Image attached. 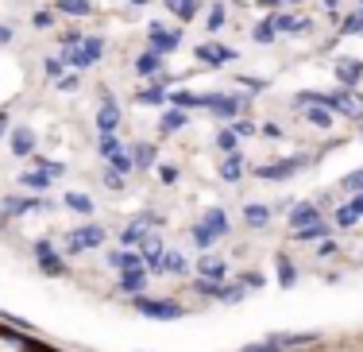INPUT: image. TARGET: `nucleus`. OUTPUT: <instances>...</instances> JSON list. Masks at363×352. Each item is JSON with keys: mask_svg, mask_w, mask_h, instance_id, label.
<instances>
[{"mask_svg": "<svg viewBox=\"0 0 363 352\" xmlns=\"http://www.w3.org/2000/svg\"><path fill=\"white\" fill-rule=\"evenodd\" d=\"M62 244H66V252H70V255L97 252V248L105 244V229H101L97 221H85V225H77V229H70V233L62 236Z\"/></svg>", "mask_w": 363, "mask_h": 352, "instance_id": "f257e3e1", "label": "nucleus"}, {"mask_svg": "<svg viewBox=\"0 0 363 352\" xmlns=\"http://www.w3.org/2000/svg\"><path fill=\"white\" fill-rule=\"evenodd\" d=\"M317 333H271V337L255 341V345H244L240 352H294L301 345H313Z\"/></svg>", "mask_w": 363, "mask_h": 352, "instance_id": "f03ea898", "label": "nucleus"}, {"mask_svg": "<svg viewBox=\"0 0 363 352\" xmlns=\"http://www.w3.org/2000/svg\"><path fill=\"white\" fill-rule=\"evenodd\" d=\"M189 233H194V240H197L201 248H213L224 233H228V213H224V209H209V213L201 217V225H194Z\"/></svg>", "mask_w": 363, "mask_h": 352, "instance_id": "7ed1b4c3", "label": "nucleus"}, {"mask_svg": "<svg viewBox=\"0 0 363 352\" xmlns=\"http://www.w3.org/2000/svg\"><path fill=\"white\" fill-rule=\"evenodd\" d=\"M101 55H105V39L89 35V39H82V47L66 50V66H74V70H89V66L101 62Z\"/></svg>", "mask_w": 363, "mask_h": 352, "instance_id": "20e7f679", "label": "nucleus"}, {"mask_svg": "<svg viewBox=\"0 0 363 352\" xmlns=\"http://www.w3.org/2000/svg\"><path fill=\"white\" fill-rule=\"evenodd\" d=\"M135 310H143L155 321H174V317L186 314V306H178L174 298H135Z\"/></svg>", "mask_w": 363, "mask_h": 352, "instance_id": "39448f33", "label": "nucleus"}, {"mask_svg": "<svg viewBox=\"0 0 363 352\" xmlns=\"http://www.w3.org/2000/svg\"><path fill=\"white\" fill-rule=\"evenodd\" d=\"M205 109L220 120H236L240 113H247V101L244 97H232V93H205Z\"/></svg>", "mask_w": 363, "mask_h": 352, "instance_id": "423d86ee", "label": "nucleus"}, {"mask_svg": "<svg viewBox=\"0 0 363 352\" xmlns=\"http://www.w3.org/2000/svg\"><path fill=\"white\" fill-rule=\"evenodd\" d=\"M301 167H306V159L294 155V159H286V163H263V167H255V175L263 178V182H282V178H294Z\"/></svg>", "mask_w": 363, "mask_h": 352, "instance_id": "0eeeda50", "label": "nucleus"}, {"mask_svg": "<svg viewBox=\"0 0 363 352\" xmlns=\"http://www.w3.org/2000/svg\"><path fill=\"white\" fill-rule=\"evenodd\" d=\"M147 39H151V50H159V55H170L174 47H182V31H170L167 23H159V20H151Z\"/></svg>", "mask_w": 363, "mask_h": 352, "instance_id": "6e6552de", "label": "nucleus"}, {"mask_svg": "<svg viewBox=\"0 0 363 352\" xmlns=\"http://www.w3.org/2000/svg\"><path fill=\"white\" fill-rule=\"evenodd\" d=\"M162 255H167L162 236H143L140 240V260H143L147 271H162Z\"/></svg>", "mask_w": 363, "mask_h": 352, "instance_id": "1a4fd4ad", "label": "nucleus"}, {"mask_svg": "<svg viewBox=\"0 0 363 352\" xmlns=\"http://www.w3.org/2000/svg\"><path fill=\"white\" fill-rule=\"evenodd\" d=\"M333 74H336V82H340V85L356 89V85L363 82V62H359V58H336Z\"/></svg>", "mask_w": 363, "mask_h": 352, "instance_id": "9d476101", "label": "nucleus"}, {"mask_svg": "<svg viewBox=\"0 0 363 352\" xmlns=\"http://www.w3.org/2000/svg\"><path fill=\"white\" fill-rule=\"evenodd\" d=\"M35 260H39L43 275H66V263H62V255H55L50 240H39L35 244Z\"/></svg>", "mask_w": 363, "mask_h": 352, "instance_id": "9b49d317", "label": "nucleus"}, {"mask_svg": "<svg viewBox=\"0 0 363 352\" xmlns=\"http://www.w3.org/2000/svg\"><path fill=\"white\" fill-rule=\"evenodd\" d=\"M313 221H321V205H317V202H298V205H290V233H294V229L313 225Z\"/></svg>", "mask_w": 363, "mask_h": 352, "instance_id": "f8f14e48", "label": "nucleus"}, {"mask_svg": "<svg viewBox=\"0 0 363 352\" xmlns=\"http://www.w3.org/2000/svg\"><path fill=\"white\" fill-rule=\"evenodd\" d=\"M217 175L224 178V182H240V178L247 175V163H244V155L240 151H228L220 163H217Z\"/></svg>", "mask_w": 363, "mask_h": 352, "instance_id": "ddd939ff", "label": "nucleus"}, {"mask_svg": "<svg viewBox=\"0 0 363 352\" xmlns=\"http://www.w3.org/2000/svg\"><path fill=\"white\" fill-rule=\"evenodd\" d=\"M147 275H151V271H147V268H132V271H120V295H143V290H147Z\"/></svg>", "mask_w": 363, "mask_h": 352, "instance_id": "4468645a", "label": "nucleus"}, {"mask_svg": "<svg viewBox=\"0 0 363 352\" xmlns=\"http://www.w3.org/2000/svg\"><path fill=\"white\" fill-rule=\"evenodd\" d=\"M197 271H201V279H213V282H224V279H228V263H224L220 255H213V252L201 255Z\"/></svg>", "mask_w": 363, "mask_h": 352, "instance_id": "2eb2a0df", "label": "nucleus"}, {"mask_svg": "<svg viewBox=\"0 0 363 352\" xmlns=\"http://www.w3.org/2000/svg\"><path fill=\"white\" fill-rule=\"evenodd\" d=\"M135 74H140V78H159V74H162V55H159V50L147 47L143 55L135 58Z\"/></svg>", "mask_w": 363, "mask_h": 352, "instance_id": "dca6fc26", "label": "nucleus"}, {"mask_svg": "<svg viewBox=\"0 0 363 352\" xmlns=\"http://www.w3.org/2000/svg\"><path fill=\"white\" fill-rule=\"evenodd\" d=\"M31 209H47L43 202H35V197H4V205H0V213L4 217H20V213H31Z\"/></svg>", "mask_w": 363, "mask_h": 352, "instance_id": "f3484780", "label": "nucleus"}, {"mask_svg": "<svg viewBox=\"0 0 363 352\" xmlns=\"http://www.w3.org/2000/svg\"><path fill=\"white\" fill-rule=\"evenodd\" d=\"M197 58H201V62H232V58H236V50L232 47H220V43H201V47H197Z\"/></svg>", "mask_w": 363, "mask_h": 352, "instance_id": "a211bd4d", "label": "nucleus"}, {"mask_svg": "<svg viewBox=\"0 0 363 352\" xmlns=\"http://www.w3.org/2000/svg\"><path fill=\"white\" fill-rule=\"evenodd\" d=\"M12 151H16V159L35 155V132H31V128H16L12 132Z\"/></svg>", "mask_w": 363, "mask_h": 352, "instance_id": "6ab92c4d", "label": "nucleus"}, {"mask_svg": "<svg viewBox=\"0 0 363 352\" xmlns=\"http://www.w3.org/2000/svg\"><path fill=\"white\" fill-rule=\"evenodd\" d=\"M120 128V109H116V101H112V105H101L97 109V132L101 136H112Z\"/></svg>", "mask_w": 363, "mask_h": 352, "instance_id": "aec40b11", "label": "nucleus"}, {"mask_svg": "<svg viewBox=\"0 0 363 352\" xmlns=\"http://www.w3.org/2000/svg\"><path fill=\"white\" fill-rule=\"evenodd\" d=\"M105 159H108V167H112V170H120V175H132V170H135L132 148H124V143H120V148H112Z\"/></svg>", "mask_w": 363, "mask_h": 352, "instance_id": "412c9836", "label": "nucleus"}, {"mask_svg": "<svg viewBox=\"0 0 363 352\" xmlns=\"http://www.w3.org/2000/svg\"><path fill=\"white\" fill-rule=\"evenodd\" d=\"M162 4H167V12L178 16L182 23H189L197 12H201V0H162Z\"/></svg>", "mask_w": 363, "mask_h": 352, "instance_id": "4be33fe9", "label": "nucleus"}, {"mask_svg": "<svg viewBox=\"0 0 363 352\" xmlns=\"http://www.w3.org/2000/svg\"><path fill=\"white\" fill-rule=\"evenodd\" d=\"M271 205H244V225L247 229H267L271 225Z\"/></svg>", "mask_w": 363, "mask_h": 352, "instance_id": "5701e85b", "label": "nucleus"}, {"mask_svg": "<svg viewBox=\"0 0 363 352\" xmlns=\"http://www.w3.org/2000/svg\"><path fill=\"white\" fill-rule=\"evenodd\" d=\"M167 101H170L174 109H205V93H189V89L167 93Z\"/></svg>", "mask_w": 363, "mask_h": 352, "instance_id": "b1692460", "label": "nucleus"}, {"mask_svg": "<svg viewBox=\"0 0 363 352\" xmlns=\"http://www.w3.org/2000/svg\"><path fill=\"white\" fill-rule=\"evenodd\" d=\"M55 12H58V16H74V20H82V16L93 12V0H55Z\"/></svg>", "mask_w": 363, "mask_h": 352, "instance_id": "393cba45", "label": "nucleus"}, {"mask_svg": "<svg viewBox=\"0 0 363 352\" xmlns=\"http://www.w3.org/2000/svg\"><path fill=\"white\" fill-rule=\"evenodd\" d=\"M135 101H140V105H162V101H167V85H162V78H155L151 85H143V89L135 93Z\"/></svg>", "mask_w": 363, "mask_h": 352, "instance_id": "a878e982", "label": "nucleus"}, {"mask_svg": "<svg viewBox=\"0 0 363 352\" xmlns=\"http://www.w3.org/2000/svg\"><path fill=\"white\" fill-rule=\"evenodd\" d=\"M333 116H336V113H328L325 105H306V124L321 128V132H328V128H333Z\"/></svg>", "mask_w": 363, "mask_h": 352, "instance_id": "bb28decb", "label": "nucleus"}, {"mask_svg": "<svg viewBox=\"0 0 363 352\" xmlns=\"http://www.w3.org/2000/svg\"><path fill=\"white\" fill-rule=\"evenodd\" d=\"M224 20H228L224 4H220V0H213V4H209V12H205V31H209V35H217V31L224 28Z\"/></svg>", "mask_w": 363, "mask_h": 352, "instance_id": "cd10ccee", "label": "nucleus"}, {"mask_svg": "<svg viewBox=\"0 0 363 352\" xmlns=\"http://www.w3.org/2000/svg\"><path fill=\"white\" fill-rule=\"evenodd\" d=\"M108 260V268H116V271H132V268H143V260L135 252H108L105 255Z\"/></svg>", "mask_w": 363, "mask_h": 352, "instance_id": "c85d7f7f", "label": "nucleus"}, {"mask_svg": "<svg viewBox=\"0 0 363 352\" xmlns=\"http://www.w3.org/2000/svg\"><path fill=\"white\" fill-rule=\"evenodd\" d=\"M328 233V221H313V225H306V229H294V240H301V244H309V240H325Z\"/></svg>", "mask_w": 363, "mask_h": 352, "instance_id": "c756f323", "label": "nucleus"}, {"mask_svg": "<svg viewBox=\"0 0 363 352\" xmlns=\"http://www.w3.org/2000/svg\"><path fill=\"white\" fill-rule=\"evenodd\" d=\"M132 159H135V167H155V163H159V148H155V143H135Z\"/></svg>", "mask_w": 363, "mask_h": 352, "instance_id": "7c9ffc66", "label": "nucleus"}, {"mask_svg": "<svg viewBox=\"0 0 363 352\" xmlns=\"http://www.w3.org/2000/svg\"><path fill=\"white\" fill-rule=\"evenodd\" d=\"M274 35H282V16H271V20H263V23L255 28V39H259V43H271Z\"/></svg>", "mask_w": 363, "mask_h": 352, "instance_id": "2f4dec72", "label": "nucleus"}, {"mask_svg": "<svg viewBox=\"0 0 363 352\" xmlns=\"http://www.w3.org/2000/svg\"><path fill=\"white\" fill-rule=\"evenodd\" d=\"M186 124H189V113H186V109H170V113L162 116V124H159V128L170 136V132H178V128H186Z\"/></svg>", "mask_w": 363, "mask_h": 352, "instance_id": "473e14b6", "label": "nucleus"}, {"mask_svg": "<svg viewBox=\"0 0 363 352\" xmlns=\"http://www.w3.org/2000/svg\"><path fill=\"white\" fill-rule=\"evenodd\" d=\"M274 268H279V287H294L298 282V271H294V263L286 255H274Z\"/></svg>", "mask_w": 363, "mask_h": 352, "instance_id": "72a5a7b5", "label": "nucleus"}, {"mask_svg": "<svg viewBox=\"0 0 363 352\" xmlns=\"http://www.w3.org/2000/svg\"><path fill=\"white\" fill-rule=\"evenodd\" d=\"M162 271H170V275H186L189 271V260L182 252H167L162 255Z\"/></svg>", "mask_w": 363, "mask_h": 352, "instance_id": "f704fd0d", "label": "nucleus"}, {"mask_svg": "<svg viewBox=\"0 0 363 352\" xmlns=\"http://www.w3.org/2000/svg\"><path fill=\"white\" fill-rule=\"evenodd\" d=\"M43 74L58 82L66 74V55H47V58H43Z\"/></svg>", "mask_w": 363, "mask_h": 352, "instance_id": "c9c22d12", "label": "nucleus"}, {"mask_svg": "<svg viewBox=\"0 0 363 352\" xmlns=\"http://www.w3.org/2000/svg\"><path fill=\"white\" fill-rule=\"evenodd\" d=\"M20 186H31V190H47V186H50V175H43V170H23V175H20Z\"/></svg>", "mask_w": 363, "mask_h": 352, "instance_id": "e433bc0d", "label": "nucleus"}, {"mask_svg": "<svg viewBox=\"0 0 363 352\" xmlns=\"http://www.w3.org/2000/svg\"><path fill=\"white\" fill-rule=\"evenodd\" d=\"M236 140H240V136L232 132V128H220V132L213 136V148H220L224 155H228V151H236Z\"/></svg>", "mask_w": 363, "mask_h": 352, "instance_id": "4c0bfd02", "label": "nucleus"}, {"mask_svg": "<svg viewBox=\"0 0 363 352\" xmlns=\"http://www.w3.org/2000/svg\"><path fill=\"white\" fill-rule=\"evenodd\" d=\"M344 35H363V8H356V12H348L344 16Z\"/></svg>", "mask_w": 363, "mask_h": 352, "instance_id": "58836bf2", "label": "nucleus"}, {"mask_svg": "<svg viewBox=\"0 0 363 352\" xmlns=\"http://www.w3.org/2000/svg\"><path fill=\"white\" fill-rule=\"evenodd\" d=\"M228 128H232V132L240 136V140H252V136L259 132V128H255V120H247V116H236V120H232Z\"/></svg>", "mask_w": 363, "mask_h": 352, "instance_id": "ea45409f", "label": "nucleus"}, {"mask_svg": "<svg viewBox=\"0 0 363 352\" xmlns=\"http://www.w3.org/2000/svg\"><path fill=\"white\" fill-rule=\"evenodd\" d=\"M356 217H359V213H356V209H352V202H348V205H340V209H336V213H333V221H336V229H352V225H356Z\"/></svg>", "mask_w": 363, "mask_h": 352, "instance_id": "a19ab883", "label": "nucleus"}, {"mask_svg": "<svg viewBox=\"0 0 363 352\" xmlns=\"http://www.w3.org/2000/svg\"><path fill=\"white\" fill-rule=\"evenodd\" d=\"M62 202L70 205L74 213H85V217H89V213H93V202H89V197H85V194H66Z\"/></svg>", "mask_w": 363, "mask_h": 352, "instance_id": "79ce46f5", "label": "nucleus"}, {"mask_svg": "<svg viewBox=\"0 0 363 352\" xmlns=\"http://www.w3.org/2000/svg\"><path fill=\"white\" fill-rule=\"evenodd\" d=\"M340 190H356V194L363 190V167H359V170H352V175H344V178H340Z\"/></svg>", "mask_w": 363, "mask_h": 352, "instance_id": "37998d69", "label": "nucleus"}, {"mask_svg": "<svg viewBox=\"0 0 363 352\" xmlns=\"http://www.w3.org/2000/svg\"><path fill=\"white\" fill-rule=\"evenodd\" d=\"M39 167H43V175H50V178L66 175V163H55V159H39Z\"/></svg>", "mask_w": 363, "mask_h": 352, "instance_id": "c03bdc74", "label": "nucleus"}, {"mask_svg": "<svg viewBox=\"0 0 363 352\" xmlns=\"http://www.w3.org/2000/svg\"><path fill=\"white\" fill-rule=\"evenodd\" d=\"M105 186H108L112 194H120V190H124V175H120V170H112V167H108V170H105Z\"/></svg>", "mask_w": 363, "mask_h": 352, "instance_id": "a18cd8bd", "label": "nucleus"}, {"mask_svg": "<svg viewBox=\"0 0 363 352\" xmlns=\"http://www.w3.org/2000/svg\"><path fill=\"white\" fill-rule=\"evenodd\" d=\"M82 31H77V28H70V31H62V50H74V47H82Z\"/></svg>", "mask_w": 363, "mask_h": 352, "instance_id": "49530a36", "label": "nucleus"}, {"mask_svg": "<svg viewBox=\"0 0 363 352\" xmlns=\"http://www.w3.org/2000/svg\"><path fill=\"white\" fill-rule=\"evenodd\" d=\"M240 282H244L247 290H259V287H263V275H259V271H247V275H240Z\"/></svg>", "mask_w": 363, "mask_h": 352, "instance_id": "de8ad7c7", "label": "nucleus"}, {"mask_svg": "<svg viewBox=\"0 0 363 352\" xmlns=\"http://www.w3.org/2000/svg\"><path fill=\"white\" fill-rule=\"evenodd\" d=\"M55 16L58 12H35V20H31V23H35V28H55Z\"/></svg>", "mask_w": 363, "mask_h": 352, "instance_id": "09e8293b", "label": "nucleus"}, {"mask_svg": "<svg viewBox=\"0 0 363 352\" xmlns=\"http://www.w3.org/2000/svg\"><path fill=\"white\" fill-rule=\"evenodd\" d=\"M336 252H340V248H336L333 240H321V248H317V255H321V260H333Z\"/></svg>", "mask_w": 363, "mask_h": 352, "instance_id": "8fccbe9b", "label": "nucleus"}, {"mask_svg": "<svg viewBox=\"0 0 363 352\" xmlns=\"http://www.w3.org/2000/svg\"><path fill=\"white\" fill-rule=\"evenodd\" d=\"M112 148H120V140H116V132L112 136H101V155H108Z\"/></svg>", "mask_w": 363, "mask_h": 352, "instance_id": "3c124183", "label": "nucleus"}, {"mask_svg": "<svg viewBox=\"0 0 363 352\" xmlns=\"http://www.w3.org/2000/svg\"><path fill=\"white\" fill-rule=\"evenodd\" d=\"M263 136H267V140H279V136H282V128L274 124V120H267V124H263Z\"/></svg>", "mask_w": 363, "mask_h": 352, "instance_id": "603ef678", "label": "nucleus"}, {"mask_svg": "<svg viewBox=\"0 0 363 352\" xmlns=\"http://www.w3.org/2000/svg\"><path fill=\"white\" fill-rule=\"evenodd\" d=\"M58 89H62V93L77 89V78H70V74H62V78H58Z\"/></svg>", "mask_w": 363, "mask_h": 352, "instance_id": "864d4df0", "label": "nucleus"}, {"mask_svg": "<svg viewBox=\"0 0 363 352\" xmlns=\"http://www.w3.org/2000/svg\"><path fill=\"white\" fill-rule=\"evenodd\" d=\"M267 8H282V4H306V0H263Z\"/></svg>", "mask_w": 363, "mask_h": 352, "instance_id": "5fc2aeb1", "label": "nucleus"}, {"mask_svg": "<svg viewBox=\"0 0 363 352\" xmlns=\"http://www.w3.org/2000/svg\"><path fill=\"white\" fill-rule=\"evenodd\" d=\"M340 4H344V0H325V8H328V12H333V20H336V16H340Z\"/></svg>", "mask_w": 363, "mask_h": 352, "instance_id": "6e6d98bb", "label": "nucleus"}, {"mask_svg": "<svg viewBox=\"0 0 363 352\" xmlns=\"http://www.w3.org/2000/svg\"><path fill=\"white\" fill-rule=\"evenodd\" d=\"M12 39V28H8V23H0V43H8Z\"/></svg>", "mask_w": 363, "mask_h": 352, "instance_id": "4d7b16f0", "label": "nucleus"}, {"mask_svg": "<svg viewBox=\"0 0 363 352\" xmlns=\"http://www.w3.org/2000/svg\"><path fill=\"white\" fill-rule=\"evenodd\" d=\"M8 132V113H0V136Z\"/></svg>", "mask_w": 363, "mask_h": 352, "instance_id": "13d9d810", "label": "nucleus"}, {"mask_svg": "<svg viewBox=\"0 0 363 352\" xmlns=\"http://www.w3.org/2000/svg\"><path fill=\"white\" fill-rule=\"evenodd\" d=\"M0 229H4V213H0Z\"/></svg>", "mask_w": 363, "mask_h": 352, "instance_id": "bf43d9fd", "label": "nucleus"}, {"mask_svg": "<svg viewBox=\"0 0 363 352\" xmlns=\"http://www.w3.org/2000/svg\"><path fill=\"white\" fill-rule=\"evenodd\" d=\"M359 8H363V0H359Z\"/></svg>", "mask_w": 363, "mask_h": 352, "instance_id": "052dcab7", "label": "nucleus"}, {"mask_svg": "<svg viewBox=\"0 0 363 352\" xmlns=\"http://www.w3.org/2000/svg\"><path fill=\"white\" fill-rule=\"evenodd\" d=\"M294 352H298V348H294Z\"/></svg>", "mask_w": 363, "mask_h": 352, "instance_id": "680f3d73", "label": "nucleus"}, {"mask_svg": "<svg viewBox=\"0 0 363 352\" xmlns=\"http://www.w3.org/2000/svg\"><path fill=\"white\" fill-rule=\"evenodd\" d=\"M359 136H363V132H359Z\"/></svg>", "mask_w": 363, "mask_h": 352, "instance_id": "e2e57ef3", "label": "nucleus"}]
</instances>
